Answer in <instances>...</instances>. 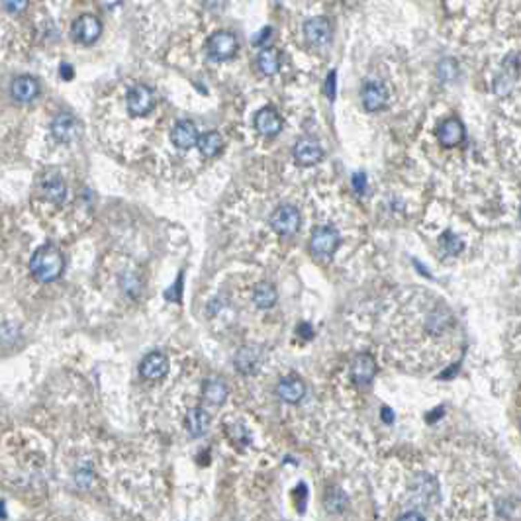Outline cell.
<instances>
[{
    "label": "cell",
    "instance_id": "6da1fadb",
    "mask_svg": "<svg viewBox=\"0 0 521 521\" xmlns=\"http://www.w3.org/2000/svg\"><path fill=\"white\" fill-rule=\"evenodd\" d=\"M65 267V259L55 245H41L32 255L30 271L39 282H53L61 277Z\"/></svg>",
    "mask_w": 521,
    "mask_h": 521
},
{
    "label": "cell",
    "instance_id": "7a4b0ae2",
    "mask_svg": "<svg viewBox=\"0 0 521 521\" xmlns=\"http://www.w3.org/2000/svg\"><path fill=\"white\" fill-rule=\"evenodd\" d=\"M237 48H239L237 37L233 36L231 32H228V30H222V32L212 34L206 43L208 57L212 61L231 59L237 53Z\"/></svg>",
    "mask_w": 521,
    "mask_h": 521
},
{
    "label": "cell",
    "instance_id": "3957f363",
    "mask_svg": "<svg viewBox=\"0 0 521 521\" xmlns=\"http://www.w3.org/2000/svg\"><path fill=\"white\" fill-rule=\"evenodd\" d=\"M341 237L337 230L329 228V226H324V228H317V230L312 233V239H310V251L317 259H329L331 255L335 253V249L340 247Z\"/></svg>",
    "mask_w": 521,
    "mask_h": 521
},
{
    "label": "cell",
    "instance_id": "277c9868",
    "mask_svg": "<svg viewBox=\"0 0 521 521\" xmlns=\"http://www.w3.org/2000/svg\"><path fill=\"white\" fill-rule=\"evenodd\" d=\"M51 134L59 144H73L75 139H79L83 134V126L77 116L63 112V114H57L51 121Z\"/></svg>",
    "mask_w": 521,
    "mask_h": 521
},
{
    "label": "cell",
    "instance_id": "5b68a950",
    "mask_svg": "<svg viewBox=\"0 0 521 521\" xmlns=\"http://www.w3.org/2000/svg\"><path fill=\"white\" fill-rule=\"evenodd\" d=\"M126 104H128V112L132 116L141 118V116H147L151 110L155 108V95L147 85H135L130 88Z\"/></svg>",
    "mask_w": 521,
    "mask_h": 521
},
{
    "label": "cell",
    "instance_id": "8992f818",
    "mask_svg": "<svg viewBox=\"0 0 521 521\" xmlns=\"http://www.w3.org/2000/svg\"><path fill=\"white\" fill-rule=\"evenodd\" d=\"M271 228L279 235H294L300 228V212L292 204H282L273 212Z\"/></svg>",
    "mask_w": 521,
    "mask_h": 521
},
{
    "label": "cell",
    "instance_id": "52a82bcc",
    "mask_svg": "<svg viewBox=\"0 0 521 521\" xmlns=\"http://www.w3.org/2000/svg\"><path fill=\"white\" fill-rule=\"evenodd\" d=\"M100 34H102V22L92 14L79 16L77 22L73 24V39L77 43L90 46L100 37Z\"/></svg>",
    "mask_w": 521,
    "mask_h": 521
},
{
    "label": "cell",
    "instance_id": "ba28073f",
    "mask_svg": "<svg viewBox=\"0 0 521 521\" xmlns=\"http://www.w3.org/2000/svg\"><path fill=\"white\" fill-rule=\"evenodd\" d=\"M304 37L310 46L314 48H322L326 46L329 39H331V24H329L328 18L324 16H317V18H310L306 24H304Z\"/></svg>",
    "mask_w": 521,
    "mask_h": 521
},
{
    "label": "cell",
    "instance_id": "9c48e42d",
    "mask_svg": "<svg viewBox=\"0 0 521 521\" xmlns=\"http://www.w3.org/2000/svg\"><path fill=\"white\" fill-rule=\"evenodd\" d=\"M198 130L190 120H181L175 124L173 132H170V141L177 149H182V151H188L193 149L196 144H198Z\"/></svg>",
    "mask_w": 521,
    "mask_h": 521
},
{
    "label": "cell",
    "instance_id": "30bf717a",
    "mask_svg": "<svg viewBox=\"0 0 521 521\" xmlns=\"http://www.w3.org/2000/svg\"><path fill=\"white\" fill-rule=\"evenodd\" d=\"M39 81L36 77H30V75H22V77H16L12 81V86H10V92H12L14 100L22 102V104H28L32 100H36L39 97Z\"/></svg>",
    "mask_w": 521,
    "mask_h": 521
},
{
    "label": "cell",
    "instance_id": "8fae6325",
    "mask_svg": "<svg viewBox=\"0 0 521 521\" xmlns=\"http://www.w3.org/2000/svg\"><path fill=\"white\" fill-rule=\"evenodd\" d=\"M322 157H324V149H322V146H320L315 139L304 137V139H300V141L294 146V159H296V163L302 165V167H312V165H315Z\"/></svg>",
    "mask_w": 521,
    "mask_h": 521
},
{
    "label": "cell",
    "instance_id": "7c38bea8",
    "mask_svg": "<svg viewBox=\"0 0 521 521\" xmlns=\"http://www.w3.org/2000/svg\"><path fill=\"white\" fill-rule=\"evenodd\" d=\"M255 128L257 132L265 137H275L282 130V120H280L279 112L275 108H261L255 114Z\"/></svg>",
    "mask_w": 521,
    "mask_h": 521
},
{
    "label": "cell",
    "instance_id": "4fadbf2b",
    "mask_svg": "<svg viewBox=\"0 0 521 521\" xmlns=\"http://www.w3.org/2000/svg\"><path fill=\"white\" fill-rule=\"evenodd\" d=\"M167 371H169V361H167V357L163 353L159 351L149 353L141 361V366H139V373L147 380H159V378L167 375Z\"/></svg>",
    "mask_w": 521,
    "mask_h": 521
},
{
    "label": "cell",
    "instance_id": "5bb4252c",
    "mask_svg": "<svg viewBox=\"0 0 521 521\" xmlns=\"http://www.w3.org/2000/svg\"><path fill=\"white\" fill-rule=\"evenodd\" d=\"M376 375L375 359L366 353H359L351 363V376L357 384H366L371 382Z\"/></svg>",
    "mask_w": 521,
    "mask_h": 521
},
{
    "label": "cell",
    "instance_id": "9a60e30c",
    "mask_svg": "<svg viewBox=\"0 0 521 521\" xmlns=\"http://www.w3.org/2000/svg\"><path fill=\"white\" fill-rule=\"evenodd\" d=\"M515 59V55H509L508 61L504 63V71L496 77V83H494V90H496L500 97L511 92V88L515 86V81H518V73H520V63Z\"/></svg>",
    "mask_w": 521,
    "mask_h": 521
},
{
    "label": "cell",
    "instance_id": "2e32d148",
    "mask_svg": "<svg viewBox=\"0 0 521 521\" xmlns=\"http://www.w3.org/2000/svg\"><path fill=\"white\" fill-rule=\"evenodd\" d=\"M361 100H363V106L368 112H375V110H380L388 100L386 88L378 83H366L363 86V95H361Z\"/></svg>",
    "mask_w": 521,
    "mask_h": 521
},
{
    "label": "cell",
    "instance_id": "e0dca14e",
    "mask_svg": "<svg viewBox=\"0 0 521 521\" xmlns=\"http://www.w3.org/2000/svg\"><path fill=\"white\" fill-rule=\"evenodd\" d=\"M277 392H279L280 400L288 402V404H298L302 400L304 394H306V386H304L302 380L294 378V376H288V378H282L277 386Z\"/></svg>",
    "mask_w": 521,
    "mask_h": 521
},
{
    "label": "cell",
    "instance_id": "ac0fdd59",
    "mask_svg": "<svg viewBox=\"0 0 521 521\" xmlns=\"http://www.w3.org/2000/svg\"><path fill=\"white\" fill-rule=\"evenodd\" d=\"M184 425H186V431L193 437H202L210 427V415L202 408H193L186 412Z\"/></svg>",
    "mask_w": 521,
    "mask_h": 521
},
{
    "label": "cell",
    "instance_id": "d6986e66",
    "mask_svg": "<svg viewBox=\"0 0 521 521\" xmlns=\"http://www.w3.org/2000/svg\"><path fill=\"white\" fill-rule=\"evenodd\" d=\"M439 139L445 147H455L464 139V126L459 120H447L439 128Z\"/></svg>",
    "mask_w": 521,
    "mask_h": 521
},
{
    "label": "cell",
    "instance_id": "ffe728a7",
    "mask_svg": "<svg viewBox=\"0 0 521 521\" xmlns=\"http://www.w3.org/2000/svg\"><path fill=\"white\" fill-rule=\"evenodd\" d=\"M257 67H259V71H261V73L267 75V77H273V75L279 73V69H280L279 51L273 48L263 49V51L257 55Z\"/></svg>",
    "mask_w": 521,
    "mask_h": 521
},
{
    "label": "cell",
    "instance_id": "44dd1931",
    "mask_svg": "<svg viewBox=\"0 0 521 521\" xmlns=\"http://www.w3.org/2000/svg\"><path fill=\"white\" fill-rule=\"evenodd\" d=\"M196 146H198L200 153L204 157H216L219 151H222V147H224V139H222V135L218 132H206V134H202L198 137Z\"/></svg>",
    "mask_w": 521,
    "mask_h": 521
},
{
    "label": "cell",
    "instance_id": "7402d4cb",
    "mask_svg": "<svg viewBox=\"0 0 521 521\" xmlns=\"http://www.w3.org/2000/svg\"><path fill=\"white\" fill-rule=\"evenodd\" d=\"M228 398V386L218 380V378H212L204 384V400L210 404V406H222Z\"/></svg>",
    "mask_w": 521,
    "mask_h": 521
},
{
    "label": "cell",
    "instance_id": "603a6c76",
    "mask_svg": "<svg viewBox=\"0 0 521 521\" xmlns=\"http://www.w3.org/2000/svg\"><path fill=\"white\" fill-rule=\"evenodd\" d=\"M253 302L257 304L259 308H263V310L273 308L275 302H277V291H275V286L268 284V282L257 284L253 291Z\"/></svg>",
    "mask_w": 521,
    "mask_h": 521
},
{
    "label": "cell",
    "instance_id": "cb8c5ba5",
    "mask_svg": "<svg viewBox=\"0 0 521 521\" xmlns=\"http://www.w3.org/2000/svg\"><path fill=\"white\" fill-rule=\"evenodd\" d=\"M43 196L48 198L49 202H53V204H61V202H65V198H67V186H65V182L57 179V177H51L49 181L43 182Z\"/></svg>",
    "mask_w": 521,
    "mask_h": 521
},
{
    "label": "cell",
    "instance_id": "d4e9b609",
    "mask_svg": "<svg viewBox=\"0 0 521 521\" xmlns=\"http://www.w3.org/2000/svg\"><path fill=\"white\" fill-rule=\"evenodd\" d=\"M257 363H259V351H257L255 347H243L242 351L237 353V357H235V366H237V371H242L245 375L253 373Z\"/></svg>",
    "mask_w": 521,
    "mask_h": 521
},
{
    "label": "cell",
    "instance_id": "484cf974",
    "mask_svg": "<svg viewBox=\"0 0 521 521\" xmlns=\"http://www.w3.org/2000/svg\"><path fill=\"white\" fill-rule=\"evenodd\" d=\"M326 508L331 513H340L343 509L347 508V496L345 492L340 490V488H329L328 494H326Z\"/></svg>",
    "mask_w": 521,
    "mask_h": 521
},
{
    "label": "cell",
    "instance_id": "4316f807",
    "mask_svg": "<svg viewBox=\"0 0 521 521\" xmlns=\"http://www.w3.org/2000/svg\"><path fill=\"white\" fill-rule=\"evenodd\" d=\"M441 245H443V249H445L449 255H459L462 249V242L455 233H451V231H447V233L441 237Z\"/></svg>",
    "mask_w": 521,
    "mask_h": 521
},
{
    "label": "cell",
    "instance_id": "83f0119b",
    "mask_svg": "<svg viewBox=\"0 0 521 521\" xmlns=\"http://www.w3.org/2000/svg\"><path fill=\"white\" fill-rule=\"evenodd\" d=\"M437 75L441 81H453L457 77V63L453 59H445L439 63L437 67Z\"/></svg>",
    "mask_w": 521,
    "mask_h": 521
},
{
    "label": "cell",
    "instance_id": "f1b7e54d",
    "mask_svg": "<svg viewBox=\"0 0 521 521\" xmlns=\"http://www.w3.org/2000/svg\"><path fill=\"white\" fill-rule=\"evenodd\" d=\"M30 0H2V6L10 14H20L28 8Z\"/></svg>",
    "mask_w": 521,
    "mask_h": 521
},
{
    "label": "cell",
    "instance_id": "f546056e",
    "mask_svg": "<svg viewBox=\"0 0 521 521\" xmlns=\"http://www.w3.org/2000/svg\"><path fill=\"white\" fill-rule=\"evenodd\" d=\"M75 478H77V482L83 486V488H88V486L92 484V473H90V469H81Z\"/></svg>",
    "mask_w": 521,
    "mask_h": 521
},
{
    "label": "cell",
    "instance_id": "4dcf8cb0",
    "mask_svg": "<svg viewBox=\"0 0 521 521\" xmlns=\"http://www.w3.org/2000/svg\"><path fill=\"white\" fill-rule=\"evenodd\" d=\"M353 182V188L357 190V193H363L364 186H366V175L364 173H355L351 177Z\"/></svg>",
    "mask_w": 521,
    "mask_h": 521
},
{
    "label": "cell",
    "instance_id": "1f68e13d",
    "mask_svg": "<svg viewBox=\"0 0 521 521\" xmlns=\"http://www.w3.org/2000/svg\"><path fill=\"white\" fill-rule=\"evenodd\" d=\"M59 75L65 81H71V79H73V67H71L69 63H61Z\"/></svg>",
    "mask_w": 521,
    "mask_h": 521
},
{
    "label": "cell",
    "instance_id": "d6a6232c",
    "mask_svg": "<svg viewBox=\"0 0 521 521\" xmlns=\"http://www.w3.org/2000/svg\"><path fill=\"white\" fill-rule=\"evenodd\" d=\"M326 95L329 98L335 97V73H329L328 83H326Z\"/></svg>",
    "mask_w": 521,
    "mask_h": 521
},
{
    "label": "cell",
    "instance_id": "836d02e7",
    "mask_svg": "<svg viewBox=\"0 0 521 521\" xmlns=\"http://www.w3.org/2000/svg\"><path fill=\"white\" fill-rule=\"evenodd\" d=\"M268 36H271V28H265V30H263V32H261V34L253 39L255 46H263V41H265Z\"/></svg>",
    "mask_w": 521,
    "mask_h": 521
},
{
    "label": "cell",
    "instance_id": "e575fe53",
    "mask_svg": "<svg viewBox=\"0 0 521 521\" xmlns=\"http://www.w3.org/2000/svg\"><path fill=\"white\" fill-rule=\"evenodd\" d=\"M398 521H425V520L422 518V515H420V513H415V511H410V513H404V515H402Z\"/></svg>",
    "mask_w": 521,
    "mask_h": 521
},
{
    "label": "cell",
    "instance_id": "d590c367",
    "mask_svg": "<svg viewBox=\"0 0 521 521\" xmlns=\"http://www.w3.org/2000/svg\"><path fill=\"white\" fill-rule=\"evenodd\" d=\"M382 420L386 422V424H392V420H394V413L390 408H382Z\"/></svg>",
    "mask_w": 521,
    "mask_h": 521
},
{
    "label": "cell",
    "instance_id": "8d00e7d4",
    "mask_svg": "<svg viewBox=\"0 0 521 521\" xmlns=\"http://www.w3.org/2000/svg\"><path fill=\"white\" fill-rule=\"evenodd\" d=\"M179 291H181V277H179L177 284H175V292H179ZM167 298H173V300H177V296H170V291L167 292Z\"/></svg>",
    "mask_w": 521,
    "mask_h": 521
}]
</instances>
